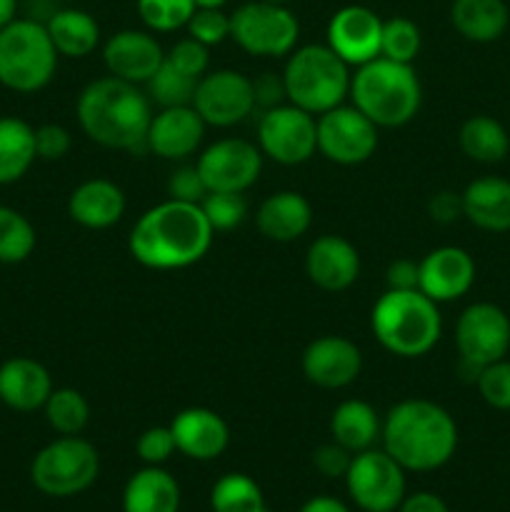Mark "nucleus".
I'll list each match as a JSON object with an SVG mask.
<instances>
[{
    "label": "nucleus",
    "instance_id": "20",
    "mask_svg": "<svg viewBox=\"0 0 510 512\" xmlns=\"http://www.w3.org/2000/svg\"><path fill=\"white\" fill-rule=\"evenodd\" d=\"M305 275L325 293H343L360 278V253L343 235H320L305 253Z\"/></svg>",
    "mask_w": 510,
    "mask_h": 512
},
{
    "label": "nucleus",
    "instance_id": "38",
    "mask_svg": "<svg viewBox=\"0 0 510 512\" xmlns=\"http://www.w3.org/2000/svg\"><path fill=\"white\" fill-rule=\"evenodd\" d=\"M140 20L153 33H173L185 28L195 13L193 0H135Z\"/></svg>",
    "mask_w": 510,
    "mask_h": 512
},
{
    "label": "nucleus",
    "instance_id": "4",
    "mask_svg": "<svg viewBox=\"0 0 510 512\" xmlns=\"http://www.w3.org/2000/svg\"><path fill=\"white\" fill-rule=\"evenodd\" d=\"M370 330L388 353L423 358L443 335V315L420 290H385L370 313Z\"/></svg>",
    "mask_w": 510,
    "mask_h": 512
},
{
    "label": "nucleus",
    "instance_id": "7",
    "mask_svg": "<svg viewBox=\"0 0 510 512\" xmlns=\"http://www.w3.org/2000/svg\"><path fill=\"white\" fill-rule=\"evenodd\" d=\"M58 50L45 23L15 18L0 28V85L13 93H38L58 70Z\"/></svg>",
    "mask_w": 510,
    "mask_h": 512
},
{
    "label": "nucleus",
    "instance_id": "54",
    "mask_svg": "<svg viewBox=\"0 0 510 512\" xmlns=\"http://www.w3.org/2000/svg\"><path fill=\"white\" fill-rule=\"evenodd\" d=\"M268 3H278V5H288L290 0H268Z\"/></svg>",
    "mask_w": 510,
    "mask_h": 512
},
{
    "label": "nucleus",
    "instance_id": "46",
    "mask_svg": "<svg viewBox=\"0 0 510 512\" xmlns=\"http://www.w3.org/2000/svg\"><path fill=\"white\" fill-rule=\"evenodd\" d=\"M350 460H353V453L335 443V440L313 450V465L323 478H345Z\"/></svg>",
    "mask_w": 510,
    "mask_h": 512
},
{
    "label": "nucleus",
    "instance_id": "24",
    "mask_svg": "<svg viewBox=\"0 0 510 512\" xmlns=\"http://www.w3.org/2000/svg\"><path fill=\"white\" fill-rule=\"evenodd\" d=\"M125 193L108 178H90L75 185L68 198V215L73 223L88 230H108L125 215Z\"/></svg>",
    "mask_w": 510,
    "mask_h": 512
},
{
    "label": "nucleus",
    "instance_id": "44",
    "mask_svg": "<svg viewBox=\"0 0 510 512\" xmlns=\"http://www.w3.org/2000/svg\"><path fill=\"white\" fill-rule=\"evenodd\" d=\"M73 148V138H70V130L63 128L58 123H45L40 128H35V153L38 160H63L65 155Z\"/></svg>",
    "mask_w": 510,
    "mask_h": 512
},
{
    "label": "nucleus",
    "instance_id": "47",
    "mask_svg": "<svg viewBox=\"0 0 510 512\" xmlns=\"http://www.w3.org/2000/svg\"><path fill=\"white\" fill-rule=\"evenodd\" d=\"M428 215L440 225H450L463 218V195L453 190H440L428 200Z\"/></svg>",
    "mask_w": 510,
    "mask_h": 512
},
{
    "label": "nucleus",
    "instance_id": "33",
    "mask_svg": "<svg viewBox=\"0 0 510 512\" xmlns=\"http://www.w3.org/2000/svg\"><path fill=\"white\" fill-rule=\"evenodd\" d=\"M213 512H265V495L260 485L245 473H228L210 490Z\"/></svg>",
    "mask_w": 510,
    "mask_h": 512
},
{
    "label": "nucleus",
    "instance_id": "30",
    "mask_svg": "<svg viewBox=\"0 0 510 512\" xmlns=\"http://www.w3.org/2000/svg\"><path fill=\"white\" fill-rule=\"evenodd\" d=\"M45 28H48L58 55H65V58H88L100 43V25L88 10H53L50 18L45 20Z\"/></svg>",
    "mask_w": 510,
    "mask_h": 512
},
{
    "label": "nucleus",
    "instance_id": "22",
    "mask_svg": "<svg viewBox=\"0 0 510 512\" xmlns=\"http://www.w3.org/2000/svg\"><path fill=\"white\" fill-rule=\"evenodd\" d=\"M170 433H173L178 453L198 463L220 458L230 445L228 423L210 408L180 410L170 420Z\"/></svg>",
    "mask_w": 510,
    "mask_h": 512
},
{
    "label": "nucleus",
    "instance_id": "2",
    "mask_svg": "<svg viewBox=\"0 0 510 512\" xmlns=\"http://www.w3.org/2000/svg\"><path fill=\"white\" fill-rule=\"evenodd\" d=\"M78 125L93 143L108 150L138 153L145 148L153 103L140 85L115 75L85 85L75 103Z\"/></svg>",
    "mask_w": 510,
    "mask_h": 512
},
{
    "label": "nucleus",
    "instance_id": "28",
    "mask_svg": "<svg viewBox=\"0 0 510 512\" xmlns=\"http://www.w3.org/2000/svg\"><path fill=\"white\" fill-rule=\"evenodd\" d=\"M383 423L370 403L358 398L343 400L330 415V438L350 453L370 450L380 440Z\"/></svg>",
    "mask_w": 510,
    "mask_h": 512
},
{
    "label": "nucleus",
    "instance_id": "15",
    "mask_svg": "<svg viewBox=\"0 0 510 512\" xmlns=\"http://www.w3.org/2000/svg\"><path fill=\"white\" fill-rule=\"evenodd\" d=\"M193 108L210 128H233L255 110L253 80L240 70H208L198 80Z\"/></svg>",
    "mask_w": 510,
    "mask_h": 512
},
{
    "label": "nucleus",
    "instance_id": "11",
    "mask_svg": "<svg viewBox=\"0 0 510 512\" xmlns=\"http://www.w3.org/2000/svg\"><path fill=\"white\" fill-rule=\"evenodd\" d=\"M343 480L350 500L363 512H395L405 500V470L385 450L355 453Z\"/></svg>",
    "mask_w": 510,
    "mask_h": 512
},
{
    "label": "nucleus",
    "instance_id": "53",
    "mask_svg": "<svg viewBox=\"0 0 510 512\" xmlns=\"http://www.w3.org/2000/svg\"><path fill=\"white\" fill-rule=\"evenodd\" d=\"M195 8H223L228 0H193Z\"/></svg>",
    "mask_w": 510,
    "mask_h": 512
},
{
    "label": "nucleus",
    "instance_id": "37",
    "mask_svg": "<svg viewBox=\"0 0 510 512\" xmlns=\"http://www.w3.org/2000/svg\"><path fill=\"white\" fill-rule=\"evenodd\" d=\"M423 35L420 28L410 18H390L383 20V38H380V55L395 63L413 65L418 58Z\"/></svg>",
    "mask_w": 510,
    "mask_h": 512
},
{
    "label": "nucleus",
    "instance_id": "19",
    "mask_svg": "<svg viewBox=\"0 0 510 512\" xmlns=\"http://www.w3.org/2000/svg\"><path fill=\"white\" fill-rule=\"evenodd\" d=\"M165 50L148 30H120L103 45V63L110 75L145 85L163 65Z\"/></svg>",
    "mask_w": 510,
    "mask_h": 512
},
{
    "label": "nucleus",
    "instance_id": "8",
    "mask_svg": "<svg viewBox=\"0 0 510 512\" xmlns=\"http://www.w3.org/2000/svg\"><path fill=\"white\" fill-rule=\"evenodd\" d=\"M100 475V455L80 435H60L35 453L30 480L48 498H73L85 493Z\"/></svg>",
    "mask_w": 510,
    "mask_h": 512
},
{
    "label": "nucleus",
    "instance_id": "32",
    "mask_svg": "<svg viewBox=\"0 0 510 512\" xmlns=\"http://www.w3.org/2000/svg\"><path fill=\"white\" fill-rule=\"evenodd\" d=\"M458 145L475 163L495 165L508 155L510 135L500 120L490 118V115H473L460 125Z\"/></svg>",
    "mask_w": 510,
    "mask_h": 512
},
{
    "label": "nucleus",
    "instance_id": "21",
    "mask_svg": "<svg viewBox=\"0 0 510 512\" xmlns=\"http://www.w3.org/2000/svg\"><path fill=\"white\" fill-rule=\"evenodd\" d=\"M203 118L193 105L160 108L150 120L145 148L163 160H185L200 148L205 138Z\"/></svg>",
    "mask_w": 510,
    "mask_h": 512
},
{
    "label": "nucleus",
    "instance_id": "34",
    "mask_svg": "<svg viewBox=\"0 0 510 512\" xmlns=\"http://www.w3.org/2000/svg\"><path fill=\"white\" fill-rule=\"evenodd\" d=\"M45 420L58 435H80L88 428L90 405L75 388H53L43 405Z\"/></svg>",
    "mask_w": 510,
    "mask_h": 512
},
{
    "label": "nucleus",
    "instance_id": "25",
    "mask_svg": "<svg viewBox=\"0 0 510 512\" xmlns=\"http://www.w3.org/2000/svg\"><path fill=\"white\" fill-rule=\"evenodd\" d=\"M255 225L270 243H295L313 225V208L305 195L295 190H278L258 205Z\"/></svg>",
    "mask_w": 510,
    "mask_h": 512
},
{
    "label": "nucleus",
    "instance_id": "51",
    "mask_svg": "<svg viewBox=\"0 0 510 512\" xmlns=\"http://www.w3.org/2000/svg\"><path fill=\"white\" fill-rule=\"evenodd\" d=\"M300 512H350V508L333 495H315L300 508Z\"/></svg>",
    "mask_w": 510,
    "mask_h": 512
},
{
    "label": "nucleus",
    "instance_id": "52",
    "mask_svg": "<svg viewBox=\"0 0 510 512\" xmlns=\"http://www.w3.org/2000/svg\"><path fill=\"white\" fill-rule=\"evenodd\" d=\"M15 13H18V0H0V28L13 23Z\"/></svg>",
    "mask_w": 510,
    "mask_h": 512
},
{
    "label": "nucleus",
    "instance_id": "16",
    "mask_svg": "<svg viewBox=\"0 0 510 512\" xmlns=\"http://www.w3.org/2000/svg\"><path fill=\"white\" fill-rule=\"evenodd\" d=\"M380 38H383V20L375 10L365 5H345L335 10L325 30V45L350 68L380 58Z\"/></svg>",
    "mask_w": 510,
    "mask_h": 512
},
{
    "label": "nucleus",
    "instance_id": "39",
    "mask_svg": "<svg viewBox=\"0 0 510 512\" xmlns=\"http://www.w3.org/2000/svg\"><path fill=\"white\" fill-rule=\"evenodd\" d=\"M200 208L215 233L240 228L248 218V200L243 198V193H208L200 200Z\"/></svg>",
    "mask_w": 510,
    "mask_h": 512
},
{
    "label": "nucleus",
    "instance_id": "45",
    "mask_svg": "<svg viewBox=\"0 0 510 512\" xmlns=\"http://www.w3.org/2000/svg\"><path fill=\"white\" fill-rule=\"evenodd\" d=\"M168 195L173 200H183V203H198L208 195L203 178H200L195 165H178L168 178Z\"/></svg>",
    "mask_w": 510,
    "mask_h": 512
},
{
    "label": "nucleus",
    "instance_id": "26",
    "mask_svg": "<svg viewBox=\"0 0 510 512\" xmlns=\"http://www.w3.org/2000/svg\"><path fill=\"white\" fill-rule=\"evenodd\" d=\"M463 218L485 233L510 230V180L485 175L463 190Z\"/></svg>",
    "mask_w": 510,
    "mask_h": 512
},
{
    "label": "nucleus",
    "instance_id": "49",
    "mask_svg": "<svg viewBox=\"0 0 510 512\" xmlns=\"http://www.w3.org/2000/svg\"><path fill=\"white\" fill-rule=\"evenodd\" d=\"M418 283L420 268L415 260L398 258L385 270V285H388V290H418Z\"/></svg>",
    "mask_w": 510,
    "mask_h": 512
},
{
    "label": "nucleus",
    "instance_id": "1",
    "mask_svg": "<svg viewBox=\"0 0 510 512\" xmlns=\"http://www.w3.org/2000/svg\"><path fill=\"white\" fill-rule=\"evenodd\" d=\"M213 238L215 230L198 203L168 198L135 220L128 250L143 268L183 270L208 255Z\"/></svg>",
    "mask_w": 510,
    "mask_h": 512
},
{
    "label": "nucleus",
    "instance_id": "10",
    "mask_svg": "<svg viewBox=\"0 0 510 512\" xmlns=\"http://www.w3.org/2000/svg\"><path fill=\"white\" fill-rule=\"evenodd\" d=\"M455 348L460 365L470 370L473 383L480 368L503 360L510 350V318L500 305L473 303L455 323Z\"/></svg>",
    "mask_w": 510,
    "mask_h": 512
},
{
    "label": "nucleus",
    "instance_id": "35",
    "mask_svg": "<svg viewBox=\"0 0 510 512\" xmlns=\"http://www.w3.org/2000/svg\"><path fill=\"white\" fill-rule=\"evenodd\" d=\"M38 245L33 223L20 210L0 205V263L18 265L33 255Z\"/></svg>",
    "mask_w": 510,
    "mask_h": 512
},
{
    "label": "nucleus",
    "instance_id": "48",
    "mask_svg": "<svg viewBox=\"0 0 510 512\" xmlns=\"http://www.w3.org/2000/svg\"><path fill=\"white\" fill-rule=\"evenodd\" d=\"M253 93H255V108H275L285 100V85L283 75L275 73H263L253 80Z\"/></svg>",
    "mask_w": 510,
    "mask_h": 512
},
{
    "label": "nucleus",
    "instance_id": "42",
    "mask_svg": "<svg viewBox=\"0 0 510 512\" xmlns=\"http://www.w3.org/2000/svg\"><path fill=\"white\" fill-rule=\"evenodd\" d=\"M165 60L173 63L178 70H183V73L193 75V78H203V75L208 73L210 65V48L188 35V38L178 40V43L165 53Z\"/></svg>",
    "mask_w": 510,
    "mask_h": 512
},
{
    "label": "nucleus",
    "instance_id": "36",
    "mask_svg": "<svg viewBox=\"0 0 510 512\" xmlns=\"http://www.w3.org/2000/svg\"><path fill=\"white\" fill-rule=\"evenodd\" d=\"M198 80L193 75L183 73V70L175 68L173 63L163 60L158 70H155L153 78L145 83V93H148L150 103H155L158 108H178V105H193L195 88H198Z\"/></svg>",
    "mask_w": 510,
    "mask_h": 512
},
{
    "label": "nucleus",
    "instance_id": "27",
    "mask_svg": "<svg viewBox=\"0 0 510 512\" xmlns=\"http://www.w3.org/2000/svg\"><path fill=\"white\" fill-rule=\"evenodd\" d=\"M180 485L160 465H145L130 475L123 490V512H178Z\"/></svg>",
    "mask_w": 510,
    "mask_h": 512
},
{
    "label": "nucleus",
    "instance_id": "18",
    "mask_svg": "<svg viewBox=\"0 0 510 512\" xmlns=\"http://www.w3.org/2000/svg\"><path fill=\"white\" fill-rule=\"evenodd\" d=\"M420 268V293L428 295L435 303H453L470 293L475 283L473 255L458 245H440L430 250L418 263Z\"/></svg>",
    "mask_w": 510,
    "mask_h": 512
},
{
    "label": "nucleus",
    "instance_id": "13",
    "mask_svg": "<svg viewBox=\"0 0 510 512\" xmlns=\"http://www.w3.org/2000/svg\"><path fill=\"white\" fill-rule=\"evenodd\" d=\"M318 153L335 165H360L378 150V125L355 105H338L315 118Z\"/></svg>",
    "mask_w": 510,
    "mask_h": 512
},
{
    "label": "nucleus",
    "instance_id": "5",
    "mask_svg": "<svg viewBox=\"0 0 510 512\" xmlns=\"http://www.w3.org/2000/svg\"><path fill=\"white\" fill-rule=\"evenodd\" d=\"M348 98L378 128H403L418 115L423 88L413 65L380 55L355 70Z\"/></svg>",
    "mask_w": 510,
    "mask_h": 512
},
{
    "label": "nucleus",
    "instance_id": "6",
    "mask_svg": "<svg viewBox=\"0 0 510 512\" xmlns=\"http://www.w3.org/2000/svg\"><path fill=\"white\" fill-rule=\"evenodd\" d=\"M350 65L328 45H303L288 55L283 68L285 100L310 115L338 108L350 95Z\"/></svg>",
    "mask_w": 510,
    "mask_h": 512
},
{
    "label": "nucleus",
    "instance_id": "23",
    "mask_svg": "<svg viewBox=\"0 0 510 512\" xmlns=\"http://www.w3.org/2000/svg\"><path fill=\"white\" fill-rule=\"evenodd\" d=\"M53 393V378L48 368L33 358H10L0 365V403L15 413L43 410Z\"/></svg>",
    "mask_w": 510,
    "mask_h": 512
},
{
    "label": "nucleus",
    "instance_id": "29",
    "mask_svg": "<svg viewBox=\"0 0 510 512\" xmlns=\"http://www.w3.org/2000/svg\"><path fill=\"white\" fill-rule=\"evenodd\" d=\"M450 23L470 43H493L508 30L510 10L505 0H453Z\"/></svg>",
    "mask_w": 510,
    "mask_h": 512
},
{
    "label": "nucleus",
    "instance_id": "9",
    "mask_svg": "<svg viewBox=\"0 0 510 512\" xmlns=\"http://www.w3.org/2000/svg\"><path fill=\"white\" fill-rule=\"evenodd\" d=\"M230 38L248 55L285 58L298 45L300 23L288 5L250 0L230 13Z\"/></svg>",
    "mask_w": 510,
    "mask_h": 512
},
{
    "label": "nucleus",
    "instance_id": "17",
    "mask_svg": "<svg viewBox=\"0 0 510 512\" xmlns=\"http://www.w3.org/2000/svg\"><path fill=\"white\" fill-rule=\"evenodd\" d=\"M305 380L320 390H343L358 380L363 370V353L343 335H320L300 358Z\"/></svg>",
    "mask_w": 510,
    "mask_h": 512
},
{
    "label": "nucleus",
    "instance_id": "14",
    "mask_svg": "<svg viewBox=\"0 0 510 512\" xmlns=\"http://www.w3.org/2000/svg\"><path fill=\"white\" fill-rule=\"evenodd\" d=\"M195 168L208 193H245L258 183L263 153L250 140L220 138L200 153Z\"/></svg>",
    "mask_w": 510,
    "mask_h": 512
},
{
    "label": "nucleus",
    "instance_id": "43",
    "mask_svg": "<svg viewBox=\"0 0 510 512\" xmlns=\"http://www.w3.org/2000/svg\"><path fill=\"white\" fill-rule=\"evenodd\" d=\"M135 450H138V458L143 460L145 465H163L173 458V453H178L175 448V438L170 433V425H155V428H148L135 443Z\"/></svg>",
    "mask_w": 510,
    "mask_h": 512
},
{
    "label": "nucleus",
    "instance_id": "31",
    "mask_svg": "<svg viewBox=\"0 0 510 512\" xmlns=\"http://www.w3.org/2000/svg\"><path fill=\"white\" fill-rule=\"evenodd\" d=\"M38 160L35 128L25 120L3 115L0 118V185H13Z\"/></svg>",
    "mask_w": 510,
    "mask_h": 512
},
{
    "label": "nucleus",
    "instance_id": "50",
    "mask_svg": "<svg viewBox=\"0 0 510 512\" xmlns=\"http://www.w3.org/2000/svg\"><path fill=\"white\" fill-rule=\"evenodd\" d=\"M395 512H450V508L440 495L415 493V495H405V500L400 503V508Z\"/></svg>",
    "mask_w": 510,
    "mask_h": 512
},
{
    "label": "nucleus",
    "instance_id": "12",
    "mask_svg": "<svg viewBox=\"0 0 510 512\" xmlns=\"http://www.w3.org/2000/svg\"><path fill=\"white\" fill-rule=\"evenodd\" d=\"M258 148L263 158L280 165H303L318 153V128L315 115L280 103L263 110L258 120Z\"/></svg>",
    "mask_w": 510,
    "mask_h": 512
},
{
    "label": "nucleus",
    "instance_id": "3",
    "mask_svg": "<svg viewBox=\"0 0 510 512\" xmlns=\"http://www.w3.org/2000/svg\"><path fill=\"white\" fill-rule=\"evenodd\" d=\"M383 450L405 473H433L458 450L455 418L433 400H400L383 420Z\"/></svg>",
    "mask_w": 510,
    "mask_h": 512
},
{
    "label": "nucleus",
    "instance_id": "40",
    "mask_svg": "<svg viewBox=\"0 0 510 512\" xmlns=\"http://www.w3.org/2000/svg\"><path fill=\"white\" fill-rule=\"evenodd\" d=\"M475 388H478L480 398L490 405L493 410H510V360H495V363L480 368L478 378H475Z\"/></svg>",
    "mask_w": 510,
    "mask_h": 512
},
{
    "label": "nucleus",
    "instance_id": "41",
    "mask_svg": "<svg viewBox=\"0 0 510 512\" xmlns=\"http://www.w3.org/2000/svg\"><path fill=\"white\" fill-rule=\"evenodd\" d=\"M185 28L190 38L213 48L230 38V15H225L223 8H195Z\"/></svg>",
    "mask_w": 510,
    "mask_h": 512
}]
</instances>
